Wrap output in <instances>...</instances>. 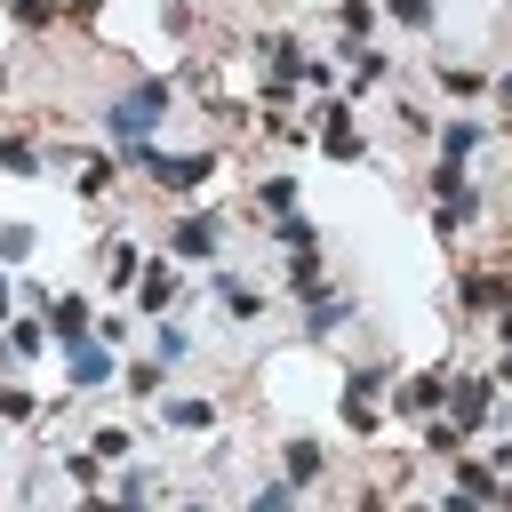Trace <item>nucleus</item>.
<instances>
[{"label":"nucleus","mask_w":512,"mask_h":512,"mask_svg":"<svg viewBox=\"0 0 512 512\" xmlns=\"http://www.w3.org/2000/svg\"><path fill=\"white\" fill-rule=\"evenodd\" d=\"M160 104H168V80H136V88H120L112 96V112H104V136H112V152L128 160V152H144L152 144V128H160Z\"/></svg>","instance_id":"1"},{"label":"nucleus","mask_w":512,"mask_h":512,"mask_svg":"<svg viewBox=\"0 0 512 512\" xmlns=\"http://www.w3.org/2000/svg\"><path fill=\"white\" fill-rule=\"evenodd\" d=\"M128 168H144V176H160L168 192H200L208 176H216V152H128Z\"/></svg>","instance_id":"2"},{"label":"nucleus","mask_w":512,"mask_h":512,"mask_svg":"<svg viewBox=\"0 0 512 512\" xmlns=\"http://www.w3.org/2000/svg\"><path fill=\"white\" fill-rule=\"evenodd\" d=\"M488 408H496V376H448V424L472 432Z\"/></svg>","instance_id":"3"},{"label":"nucleus","mask_w":512,"mask_h":512,"mask_svg":"<svg viewBox=\"0 0 512 512\" xmlns=\"http://www.w3.org/2000/svg\"><path fill=\"white\" fill-rule=\"evenodd\" d=\"M48 336H56L64 352H88V344H96V328H88V296H56V304H48Z\"/></svg>","instance_id":"4"},{"label":"nucleus","mask_w":512,"mask_h":512,"mask_svg":"<svg viewBox=\"0 0 512 512\" xmlns=\"http://www.w3.org/2000/svg\"><path fill=\"white\" fill-rule=\"evenodd\" d=\"M168 248H176L184 264H208V256H216V216H176Z\"/></svg>","instance_id":"5"},{"label":"nucleus","mask_w":512,"mask_h":512,"mask_svg":"<svg viewBox=\"0 0 512 512\" xmlns=\"http://www.w3.org/2000/svg\"><path fill=\"white\" fill-rule=\"evenodd\" d=\"M320 152H328V160H360V152H368V136H360L352 120H344V104H328V128H320Z\"/></svg>","instance_id":"6"},{"label":"nucleus","mask_w":512,"mask_h":512,"mask_svg":"<svg viewBox=\"0 0 512 512\" xmlns=\"http://www.w3.org/2000/svg\"><path fill=\"white\" fill-rule=\"evenodd\" d=\"M216 296H224L232 320H264V288H248L240 272H216Z\"/></svg>","instance_id":"7"},{"label":"nucleus","mask_w":512,"mask_h":512,"mask_svg":"<svg viewBox=\"0 0 512 512\" xmlns=\"http://www.w3.org/2000/svg\"><path fill=\"white\" fill-rule=\"evenodd\" d=\"M104 384H112V344L72 352V392H104Z\"/></svg>","instance_id":"8"},{"label":"nucleus","mask_w":512,"mask_h":512,"mask_svg":"<svg viewBox=\"0 0 512 512\" xmlns=\"http://www.w3.org/2000/svg\"><path fill=\"white\" fill-rule=\"evenodd\" d=\"M440 400H448V376H440V368H424V376L400 384V408H408V416H432Z\"/></svg>","instance_id":"9"},{"label":"nucleus","mask_w":512,"mask_h":512,"mask_svg":"<svg viewBox=\"0 0 512 512\" xmlns=\"http://www.w3.org/2000/svg\"><path fill=\"white\" fill-rule=\"evenodd\" d=\"M320 472H328V448H320V440H288V472H280V480H288V488H312Z\"/></svg>","instance_id":"10"},{"label":"nucleus","mask_w":512,"mask_h":512,"mask_svg":"<svg viewBox=\"0 0 512 512\" xmlns=\"http://www.w3.org/2000/svg\"><path fill=\"white\" fill-rule=\"evenodd\" d=\"M352 320V304L344 296H304V336H336Z\"/></svg>","instance_id":"11"},{"label":"nucleus","mask_w":512,"mask_h":512,"mask_svg":"<svg viewBox=\"0 0 512 512\" xmlns=\"http://www.w3.org/2000/svg\"><path fill=\"white\" fill-rule=\"evenodd\" d=\"M160 416H168L176 432H208V424H216V408H208L200 392H176V400H160Z\"/></svg>","instance_id":"12"},{"label":"nucleus","mask_w":512,"mask_h":512,"mask_svg":"<svg viewBox=\"0 0 512 512\" xmlns=\"http://www.w3.org/2000/svg\"><path fill=\"white\" fill-rule=\"evenodd\" d=\"M104 280H112V288L144 280V256H136V240H104Z\"/></svg>","instance_id":"13"},{"label":"nucleus","mask_w":512,"mask_h":512,"mask_svg":"<svg viewBox=\"0 0 512 512\" xmlns=\"http://www.w3.org/2000/svg\"><path fill=\"white\" fill-rule=\"evenodd\" d=\"M480 136H488L480 120H448V128H440V160H448V168H464V152H472Z\"/></svg>","instance_id":"14"},{"label":"nucleus","mask_w":512,"mask_h":512,"mask_svg":"<svg viewBox=\"0 0 512 512\" xmlns=\"http://www.w3.org/2000/svg\"><path fill=\"white\" fill-rule=\"evenodd\" d=\"M256 208H264L272 224H280V216H296V176H264V184H256Z\"/></svg>","instance_id":"15"},{"label":"nucleus","mask_w":512,"mask_h":512,"mask_svg":"<svg viewBox=\"0 0 512 512\" xmlns=\"http://www.w3.org/2000/svg\"><path fill=\"white\" fill-rule=\"evenodd\" d=\"M168 296H176V272H168V264H152V272L136 280V312H168Z\"/></svg>","instance_id":"16"},{"label":"nucleus","mask_w":512,"mask_h":512,"mask_svg":"<svg viewBox=\"0 0 512 512\" xmlns=\"http://www.w3.org/2000/svg\"><path fill=\"white\" fill-rule=\"evenodd\" d=\"M424 448H432L440 464H456V456H464V424H448V416H432V424H424Z\"/></svg>","instance_id":"17"},{"label":"nucleus","mask_w":512,"mask_h":512,"mask_svg":"<svg viewBox=\"0 0 512 512\" xmlns=\"http://www.w3.org/2000/svg\"><path fill=\"white\" fill-rule=\"evenodd\" d=\"M456 488H464V496H480V504H488V496H496V472H488V464H480V456H456Z\"/></svg>","instance_id":"18"},{"label":"nucleus","mask_w":512,"mask_h":512,"mask_svg":"<svg viewBox=\"0 0 512 512\" xmlns=\"http://www.w3.org/2000/svg\"><path fill=\"white\" fill-rule=\"evenodd\" d=\"M88 448H96V464H128V448H136V440H128V424H104Z\"/></svg>","instance_id":"19"},{"label":"nucleus","mask_w":512,"mask_h":512,"mask_svg":"<svg viewBox=\"0 0 512 512\" xmlns=\"http://www.w3.org/2000/svg\"><path fill=\"white\" fill-rule=\"evenodd\" d=\"M0 168L32 176V168H40V144H32V136H0Z\"/></svg>","instance_id":"20"},{"label":"nucleus","mask_w":512,"mask_h":512,"mask_svg":"<svg viewBox=\"0 0 512 512\" xmlns=\"http://www.w3.org/2000/svg\"><path fill=\"white\" fill-rule=\"evenodd\" d=\"M0 8H8L24 32H40V24H56V8H64V0H0Z\"/></svg>","instance_id":"21"},{"label":"nucleus","mask_w":512,"mask_h":512,"mask_svg":"<svg viewBox=\"0 0 512 512\" xmlns=\"http://www.w3.org/2000/svg\"><path fill=\"white\" fill-rule=\"evenodd\" d=\"M352 64H360V72H352V88H376V80H392V56H384V48H360Z\"/></svg>","instance_id":"22"},{"label":"nucleus","mask_w":512,"mask_h":512,"mask_svg":"<svg viewBox=\"0 0 512 512\" xmlns=\"http://www.w3.org/2000/svg\"><path fill=\"white\" fill-rule=\"evenodd\" d=\"M112 176H120V160H88V168H80V200H104Z\"/></svg>","instance_id":"23"},{"label":"nucleus","mask_w":512,"mask_h":512,"mask_svg":"<svg viewBox=\"0 0 512 512\" xmlns=\"http://www.w3.org/2000/svg\"><path fill=\"white\" fill-rule=\"evenodd\" d=\"M344 432H352V440H368V432H376V400L344 392Z\"/></svg>","instance_id":"24"},{"label":"nucleus","mask_w":512,"mask_h":512,"mask_svg":"<svg viewBox=\"0 0 512 512\" xmlns=\"http://www.w3.org/2000/svg\"><path fill=\"white\" fill-rule=\"evenodd\" d=\"M0 416H8V424L40 416V392H24V384H0Z\"/></svg>","instance_id":"25"},{"label":"nucleus","mask_w":512,"mask_h":512,"mask_svg":"<svg viewBox=\"0 0 512 512\" xmlns=\"http://www.w3.org/2000/svg\"><path fill=\"white\" fill-rule=\"evenodd\" d=\"M384 16L408 24V32H432V0H384Z\"/></svg>","instance_id":"26"},{"label":"nucleus","mask_w":512,"mask_h":512,"mask_svg":"<svg viewBox=\"0 0 512 512\" xmlns=\"http://www.w3.org/2000/svg\"><path fill=\"white\" fill-rule=\"evenodd\" d=\"M248 512H296V488H288V480H264V488L248 496Z\"/></svg>","instance_id":"27"},{"label":"nucleus","mask_w":512,"mask_h":512,"mask_svg":"<svg viewBox=\"0 0 512 512\" xmlns=\"http://www.w3.org/2000/svg\"><path fill=\"white\" fill-rule=\"evenodd\" d=\"M440 88H448V96H480V88H488V80H480V72H472V64H440Z\"/></svg>","instance_id":"28"},{"label":"nucleus","mask_w":512,"mask_h":512,"mask_svg":"<svg viewBox=\"0 0 512 512\" xmlns=\"http://www.w3.org/2000/svg\"><path fill=\"white\" fill-rule=\"evenodd\" d=\"M120 384H128L136 400H152V392H160V360H128V376H120Z\"/></svg>","instance_id":"29"},{"label":"nucleus","mask_w":512,"mask_h":512,"mask_svg":"<svg viewBox=\"0 0 512 512\" xmlns=\"http://www.w3.org/2000/svg\"><path fill=\"white\" fill-rule=\"evenodd\" d=\"M32 256V224H0V264H24Z\"/></svg>","instance_id":"30"},{"label":"nucleus","mask_w":512,"mask_h":512,"mask_svg":"<svg viewBox=\"0 0 512 512\" xmlns=\"http://www.w3.org/2000/svg\"><path fill=\"white\" fill-rule=\"evenodd\" d=\"M336 24H344L352 40H368V24H376V0H344V8H336Z\"/></svg>","instance_id":"31"},{"label":"nucleus","mask_w":512,"mask_h":512,"mask_svg":"<svg viewBox=\"0 0 512 512\" xmlns=\"http://www.w3.org/2000/svg\"><path fill=\"white\" fill-rule=\"evenodd\" d=\"M8 344H16V352H24V360H32V352H40V344H48V328H32V320H16V328H8Z\"/></svg>","instance_id":"32"},{"label":"nucleus","mask_w":512,"mask_h":512,"mask_svg":"<svg viewBox=\"0 0 512 512\" xmlns=\"http://www.w3.org/2000/svg\"><path fill=\"white\" fill-rule=\"evenodd\" d=\"M184 352H192V336H184L176 320H160V360H184Z\"/></svg>","instance_id":"33"},{"label":"nucleus","mask_w":512,"mask_h":512,"mask_svg":"<svg viewBox=\"0 0 512 512\" xmlns=\"http://www.w3.org/2000/svg\"><path fill=\"white\" fill-rule=\"evenodd\" d=\"M424 512H488V504H480V496H464V488H456V496H440V504H424Z\"/></svg>","instance_id":"34"},{"label":"nucleus","mask_w":512,"mask_h":512,"mask_svg":"<svg viewBox=\"0 0 512 512\" xmlns=\"http://www.w3.org/2000/svg\"><path fill=\"white\" fill-rule=\"evenodd\" d=\"M488 512H512V480H496V496H488Z\"/></svg>","instance_id":"35"},{"label":"nucleus","mask_w":512,"mask_h":512,"mask_svg":"<svg viewBox=\"0 0 512 512\" xmlns=\"http://www.w3.org/2000/svg\"><path fill=\"white\" fill-rule=\"evenodd\" d=\"M496 104H504V120H512V72H504V80H496Z\"/></svg>","instance_id":"36"},{"label":"nucleus","mask_w":512,"mask_h":512,"mask_svg":"<svg viewBox=\"0 0 512 512\" xmlns=\"http://www.w3.org/2000/svg\"><path fill=\"white\" fill-rule=\"evenodd\" d=\"M64 8H72V16H80V24H88V16H96V8H104V0H64Z\"/></svg>","instance_id":"37"},{"label":"nucleus","mask_w":512,"mask_h":512,"mask_svg":"<svg viewBox=\"0 0 512 512\" xmlns=\"http://www.w3.org/2000/svg\"><path fill=\"white\" fill-rule=\"evenodd\" d=\"M360 512H384V496H376V488H360Z\"/></svg>","instance_id":"38"},{"label":"nucleus","mask_w":512,"mask_h":512,"mask_svg":"<svg viewBox=\"0 0 512 512\" xmlns=\"http://www.w3.org/2000/svg\"><path fill=\"white\" fill-rule=\"evenodd\" d=\"M0 320H8V280H0Z\"/></svg>","instance_id":"39"},{"label":"nucleus","mask_w":512,"mask_h":512,"mask_svg":"<svg viewBox=\"0 0 512 512\" xmlns=\"http://www.w3.org/2000/svg\"><path fill=\"white\" fill-rule=\"evenodd\" d=\"M184 512H208V504H184Z\"/></svg>","instance_id":"40"}]
</instances>
